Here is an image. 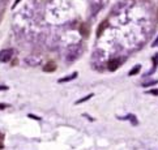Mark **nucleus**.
I'll return each mask as SVG.
<instances>
[{
    "mask_svg": "<svg viewBox=\"0 0 158 150\" xmlns=\"http://www.w3.org/2000/svg\"><path fill=\"white\" fill-rule=\"evenodd\" d=\"M107 28H108V21H103L101 25L98 26V29H97V37H101L102 33L105 31Z\"/></svg>",
    "mask_w": 158,
    "mask_h": 150,
    "instance_id": "obj_4",
    "label": "nucleus"
},
{
    "mask_svg": "<svg viewBox=\"0 0 158 150\" xmlns=\"http://www.w3.org/2000/svg\"><path fill=\"white\" fill-rule=\"evenodd\" d=\"M93 97V94H88L86 97H84V98H81V99H78V101H76V104H78V103H83V102H86L88 99H90V98Z\"/></svg>",
    "mask_w": 158,
    "mask_h": 150,
    "instance_id": "obj_8",
    "label": "nucleus"
},
{
    "mask_svg": "<svg viewBox=\"0 0 158 150\" xmlns=\"http://www.w3.org/2000/svg\"><path fill=\"white\" fill-rule=\"evenodd\" d=\"M153 46H158V38L156 39V42H154V43H153Z\"/></svg>",
    "mask_w": 158,
    "mask_h": 150,
    "instance_id": "obj_15",
    "label": "nucleus"
},
{
    "mask_svg": "<svg viewBox=\"0 0 158 150\" xmlns=\"http://www.w3.org/2000/svg\"><path fill=\"white\" fill-rule=\"evenodd\" d=\"M154 84H158V80H156V81H150V82H144V84H142V86H144V88H148V86L154 85Z\"/></svg>",
    "mask_w": 158,
    "mask_h": 150,
    "instance_id": "obj_9",
    "label": "nucleus"
},
{
    "mask_svg": "<svg viewBox=\"0 0 158 150\" xmlns=\"http://www.w3.org/2000/svg\"><path fill=\"white\" fill-rule=\"evenodd\" d=\"M5 107H7V104H4V103H0V110H4Z\"/></svg>",
    "mask_w": 158,
    "mask_h": 150,
    "instance_id": "obj_12",
    "label": "nucleus"
},
{
    "mask_svg": "<svg viewBox=\"0 0 158 150\" xmlns=\"http://www.w3.org/2000/svg\"><path fill=\"white\" fill-rule=\"evenodd\" d=\"M12 55H13V50H3L0 51V61L3 63H8L12 59Z\"/></svg>",
    "mask_w": 158,
    "mask_h": 150,
    "instance_id": "obj_1",
    "label": "nucleus"
},
{
    "mask_svg": "<svg viewBox=\"0 0 158 150\" xmlns=\"http://www.w3.org/2000/svg\"><path fill=\"white\" fill-rule=\"evenodd\" d=\"M8 88H7V86H0V90H7Z\"/></svg>",
    "mask_w": 158,
    "mask_h": 150,
    "instance_id": "obj_14",
    "label": "nucleus"
},
{
    "mask_svg": "<svg viewBox=\"0 0 158 150\" xmlns=\"http://www.w3.org/2000/svg\"><path fill=\"white\" fill-rule=\"evenodd\" d=\"M20 1H21V0H16V1H14V4H13V8H14V7H16V5H17V4H19V3H20Z\"/></svg>",
    "mask_w": 158,
    "mask_h": 150,
    "instance_id": "obj_13",
    "label": "nucleus"
},
{
    "mask_svg": "<svg viewBox=\"0 0 158 150\" xmlns=\"http://www.w3.org/2000/svg\"><path fill=\"white\" fill-rule=\"evenodd\" d=\"M55 69H56V64H55V63H52V61L47 63V64L43 67V71L45 72H54Z\"/></svg>",
    "mask_w": 158,
    "mask_h": 150,
    "instance_id": "obj_5",
    "label": "nucleus"
},
{
    "mask_svg": "<svg viewBox=\"0 0 158 150\" xmlns=\"http://www.w3.org/2000/svg\"><path fill=\"white\" fill-rule=\"evenodd\" d=\"M153 63H154V65L158 64V54H156V56L153 58Z\"/></svg>",
    "mask_w": 158,
    "mask_h": 150,
    "instance_id": "obj_11",
    "label": "nucleus"
},
{
    "mask_svg": "<svg viewBox=\"0 0 158 150\" xmlns=\"http://www.w3.org/2000/svg\"><path fill=\"white\" fill-rule=\"evenodd\" d=\"M140 69H141V67H140V65H136L135 68H132V69L129 71V76H135V74H137L139 72H140Z\"/></svg>",
    "mask_w": 158,
    "mask_h": 150,
    "instance_id": "obj_7",
    "label": "nucleus"
},
{
    "mask_svg": "<svg viewBox=\"0 0 158 150\" xmlns=\"http://www.w3.org/2000/svg\"><path fill=\"white\" fill-rule=\"evenodd\" d=\"M89 33H90V28H89V24L88 22H83L80 26V34L83 35L84 38L89 37Z\"/></svg>",
    "mask_w": 158,
    "mask_h": 150,
    "instance_id": "obj_2",
    "label": "nucleus"
},
{
    "mask_svg": "<svg viewBox=\"0 0 158 150\" xmlns=\"http://www.w3.org/2000/svg\"><path fill=\"white\" fill-rule=\"evenodd\" d=\"M119 65H120V60L114 59V60H110V61H108L107 68H108V71L114 72V71H116L118 68H119Z\"/></svg>",
    "mask_w": 158,
    "mask_h": 150,
    "instance_id": "obj_3",
    "label": "nucleus"
},
{
    "mask_svg": "<svg viewBox=\"0 0 158 150\" xmlns=\"http://www.w3.org/2000/svg\"><path fill=\"white\" fill-rule=\"evenodd\" d=\"M0 149H3V144L1 142H0Z\"/></svg>",
    "mask_w": 158,
    "mask_h": 150,
    "instance_id": "obj_16",
    "label": "nucleus"
},
{
    "mask_svg": "<svg viewBox=\"0 0 158 150\" xmlns=\"http://www.w3.org/2000/svg\"><path fill=\"white\" fill-rule=\"evenodd\" d=\"M76 77H77V72L72 73L71 76H67V77H64V79H60V80H59V84H60V82H67V81H71V80H75Z\"/></svg>",
    "mask_w": 158,
    "mask_h": 150,
    "instance_id": "obj_6",
    "label": "nucleus"
},
{
    "mask_svg": "<svg viewBox=\"0 0 158 150\" xmlns=\"http://www.w3.org/2000/svg\"><path fill=\"white\" fill-rule=\"evenodd\" d=\"M149 94H153V95H158V89H153L149 91Z\"/></svg>",
    "mask_w": 158,
    "mask_h": 150,
    "instance_id": "obj_10",
    "label": "nucleus"
}]
</instances>
